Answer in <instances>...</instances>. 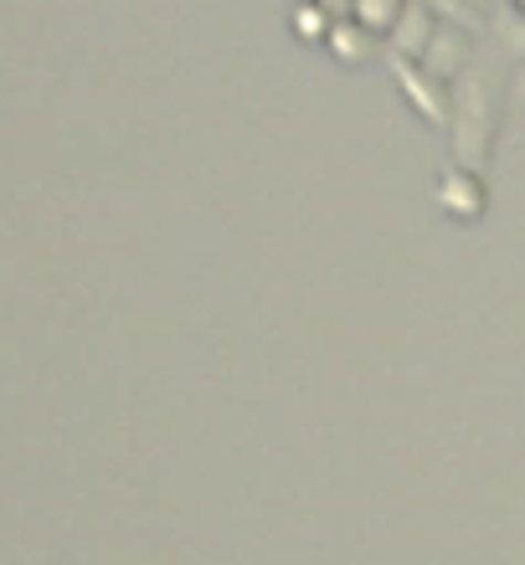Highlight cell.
Listing matches in <instances>:
<instances>
[{
    "label": "cell",
    "mask_w": 525,
    "mask_h": 565,
    "mask_svg": "<svg viewBox=\"0 0 525 565\" xmlns=\"http://www.w3.org/2000/svg\"><path fill=\"white\" fill-rule=\"evenodd\" d=\"M505 88L511 77L490 57H474L469 73L453 83V119H449V145L453 160L469 170H490L500 145V124H505Z\"/></svg>",
    "instance_id": "obj_1"
},
{
    "label": "cell",
    "mask_w": 525,
    "mask_h": 565,
    "mask_svg": "<svg viewBox=\"0 0 525 565\" xmlns=\"http://www.w3.org/2000/svg\"><path fill=\"white\" fill-rule=\"evenodd\" d=\"M391 77H397L402 98L418 108L422 119L433 124V129H449V119H453V83L433 77L428 67H422V62L397 57V52H391Z\"/></svg>",
    "instance_id": "obj_2"
},
{
    "label": "cell",
    "mask_w": 525,
    "mask_h": 565,
    "mask_svg": "<svg viewBox=\"0 0 525 565\" xmlns=\"http://www.w3.org/2000/svg\"><path fill=\"white\" fill-rule=\"evenodd\" d=\"M433 195H438V206H443V216H453V222H484V211H490V185H484V175L459 160L443 164Z\"/></svg>",
    "instance_id": "obj_3"
},
{
    "label": "cell",
    "mask_w": 525,
    "mask_h": 565,
    "mask_svg": "<svg viewBox=\"0 0 525 565\" xmlns=\"http://www.w3.org/2000/svg\"><path fill=\"white\" fill-rule=\"evenodd\" d=\"M480 57V46H474V31L459 26V21H438L433 42H428V52H422V67L433 77H443V83H459V77L469 73V62Z\"/></svg>",
    "instance_id": "obj_4"
},
{
    "label": "cell",
    "mask_w": 525,
    "mask_h": 565,
    "mask_svg": "<svg viewBox=\"0 0 525 565\" xmlns=\"http://www.w3.org/2000/svg\"><path fill=\"white\" fill-rule=\"evenodd\" d=\"M433 31H438V15L428 11L422 0H407L402 15H397V21H391V31H387V46L397 52V57L418 62L422 52H428V42H433Z\"/></svg>",
    "instance_id": "obj_5"
},
{
    "label": "cell",
    "mask_w": 525,
    "mask_h": 565,
    "mask_svg": "<svg viewBox=\"0 0 525 565\" xmlns=\"http://www.w3.org/2000/svg\"><path fill=\"white\" fill-rule=\"evenodd\" d=\"M376 36H381V31H371L360 15H340L330 26V36H325V52H330L340 67H366V62L376 57Z\"/></svg>",
    "instance_id": "obj_6"
},
{
    "label": "cell",
    "mask_w": 525,
    "mask_h": 565,
    "mask_svg": "<svg viewBox=\"0 0 525 565\" xmlns=\"http://www.w3.org/2000/svg\"><path fill=\"white\" fill-rule=\"evenodd\" d=\"M288 26H294V36H300L304 46H325V36H330L335 15L319 6V0H300L294 6V15H288Z\"/></svg>",
    "instance_id": "obj_7"
},
{
    "label": "cell",
    "mask_w": 525,
    "mask_h": 565,
    "mask_svg": "<svg viewBox=\"0 0 525 565\" xmlns=\"http://www.w3.org/2000/svg\"><path fill=\"white\" fill-rule=\"evenodd\" d=\"M495 42H500V52L505 57H515V62H525V11L521 6H500V15H495Z\"/></svg>",
    "instance_id": "obj_8"
},
{
    "label": "cell",
    "mask_w": 525,
    "mask_h": 565,
    "mask_svg": "<svg viewBox=\"0 0 525 565\" xmlns=\"http://www.w3.org/2000/svg\"><path fill=\"white\" fill-rule=\"evenodd\" d=\"M422 6H428L438 21H459V26H469V31L484 26V11L480 6H469V0H422Z\"/></svg>",
    "instance_id": "obj_9"
},
{
    "label": "cell",
    "mask_w": 525,
    "mask_h": 565,
    "mask_svg": "<svg viewBox=\"0 0 525 565\" xmlns=\"http://www.w3.org/2000/svg\"><path fill=\"white\" fill-rule=\"evenodd\" d=\"M402 6H407V0H356V15H360V21H366L371 31H381V36H387L391 21L402 15Z\"/></svg>",
    "instance_id": "obj_10"
},
{
    "label": "cell",
    "mask_w": 525,
    "mask_h": 565,
    "mask_svg": "<svg viewBox=\"0 0 525 565\" xmlns=\"http://www.w3.org/2000/svg\"><path fill=\"white\" fill-rule=\"evenodd\" d=\"M319 6H325L335 21H340V15H356V0H319Z\"/></svg>",
    "instance_id": "obj_11"
},
{
    "label": "cell",
    "mask_w": 525,
    "mask_h": 565,
    "mask_svg": "<svg viewBox=\"0 0 525 565\" xmlns=\"http://www.w3.org/2000/svg\"><path fill=\"white\" fill-rule=\"evenodd\" d=\"M511 88H515V98L525 104V62H515V73H511Z\"/></svg>",
    "instance_id": "obj_12"
},
{
    "label": "cell",
    "mask_w": 525,
    "mask_h": 565,
    "mask_svg": "<svg viewBox=\"0 0 525 565\" xmlns=\"http://www.w3.org/2000/svg\"><path fill=\"white\" fill-rule=\"evenodd\" d=\"M469 6H480V11H490V6H495V0H469Z\"/></svg>",
    "instance_id": "obj_13"
},
{
    "label": "cell",
    "mask_w": 525,
    "mask_h": 565,
    "mask_svg": "<svg viewBox=\"0 0 525 565\" xmlns=\"http://www.w3.org/2000/svg\"><path fill=\"white\" fill-rule=\"evenodd\" d=\"M515 6H521V11H525V0H515Z\"/></svg>",
    "instance_id": "obj_14"
}]
</instances>
